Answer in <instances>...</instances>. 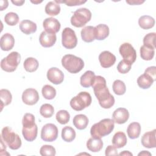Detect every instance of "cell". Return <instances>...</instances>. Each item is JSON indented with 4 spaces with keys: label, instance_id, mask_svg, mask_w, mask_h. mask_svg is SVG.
I'll list each match as a JSON object with an SVG mask.
<instances>
[{
    "label": "cell",
    "instance_id": "cell-9",
    "mask_svg": "<svg viewBox=\"0 0 156 156\" xmlns=\"http://www.w3.org/2000/svg\"><path fill=\"white\" fill-rule=\"evenodd\" d=\"M58 136V129L57 126L52 123L45 124L41 129V138L47 142L55 141Z\"/></svg>",
    "mask_w": 156,
    "mask_h": 156
},
{
    "label": "cell",
    "instance_id": "cell-6",
    "mask_svg": "<svg viewBox=\"0 0 156 156\" xmlns=\"http://www.w3.org/2000/svg\"><path fill=\"white\" fill-rule=\"evenodd\" d=\"M91 18V12L87 8H80L76 10L71 18V23L76 27L85 26Z\"/></svg>",
    "mask_w": 156,
    "mask_h": 156
},
{
    "label": "cell",
    "instance_id": "cell-52",
    "mask_svg": "<svg viewBox=\"0 0 156 156\" xmlns=\"http://www.w3.org/2000/svg\"><path fill=\"white\" fill-rule=\"evenodd\" d=\"M31 2H32V3H34V4H36V3H40V2H42V1H36V2H35V1H31Z\"/></svg>",
    "mask_w": 156,
    "mask_h": 156
},
{
    "label": "cell",
    "instance_id": "cell-5",
    "mask_svg": "<svg viewBox=\"0 0 156 156\" xmlns=\"http://www.w3.org/2000/svg\"><path fill=\"white\" fill-rule=\"evenodd\" d=\"M92 101L90 93L86 91H81L70 101V106L76 111H81L90 105Z\"/></svg>",
    "mask_w": 156,
    "mask_h": 156
},
{
    "label": "cell",
    "instance_id": "cell-47",
    "mask_svg": "<svg viewBox=\"0 0 156 156\" xmlns=\"http://www.w3.org/2000/svg\"><path fill=\"white\" fill-rule=\"evenodd\" d=\"M127 4L130 5H140L144 2V1L141 0H127L126 1Z\"/></svg>",
    "mask_w": 156,
    "mask_h": 156
},
{
    "label": "cell",
    "instance_id": "cell-41",
    "mask_svg": "<svg viewBox=\"0 0 156 156\" xmlns=\"http://www.w3.org/2000/svg\"><path fill=\"white\" fill-rule=\"evenodd\" d=\"M35 116L32 113H26L23 118L22 124L24 127H33L35 123Z\"/></svg>",
    "mask_w": 156,
    "mask_h": 156
},
{
    "label": "cell",
    "instance_id": "cell-10",
    "mask_svg": "<svg viewBox=\"0 0 156 156\" xmlns=\"http://www.w3.org/2000/svg\"><path fill=\"white\" fill-rule=\"evenodd\" d=\"M119 52L122 57L123 60L128 61L132 64L135 62L136 58V53L131 44L129 43H124L120 46Z\"/></svg>",
    "mask_w": 156,
    "mask_h": 156
},
{
    "label": "cell",
    "instance_id": "cell-27",
    "mask_svg": "<svg viewBox=\"0 0 156 156\" xmlns=\"http://www.w3.org/2000/svg\"><path fill=\"white\" fill-rule=\"evenodd\" d=\"M127 132L130 139L137 138L141 133V126L137 122H131L127 127Z\"/></svg>",
    "mask_w": 156,
    "mask_h": 156
},
{
    "label": "cell",
    "instance_id": "cell-39",
    "mask_svg": "<svg viewBox=\"0 0 156 156\" xmlns=\"http://www.w3.org/2000/svg\"><path fill=\"white\" fill-rule=\"evenodd\" d=\"M56 119L61 124H66L70 119V115L69 112L65 110H61L56 113Z\"/></svg>",
    "mask_w": 156,
    "mask_h": 156
},
{
    "label": "cell",
    "instance_id": "cell-34",
    "mask_svg": "<svg viewBox=\"0 0 156 156\" xmlns=\"http://www.w3.org/2000/svg\"><path fill=\"white\" fill-rule=\"evenodd\" d=\"M41 93L43 97L48 100L53 99L56 96L55 89L50 85H44L42 88Z\"/></svg>",
    "mask_w": 156,
    "mask_h": 156
},
{
    "label": "cell",
    "instance_id": "cell-3",
    "mask_svg": "<svg viewBox=\"0 0 156 156\" xmlns=\"http://www.w3.org/2000/svg\"><path fill=\"white\" fill-rule=\"evenodd\" d=\"M62 65L70 73L76 74L83 69L84 62L80 57L72 54H66L62 58Z\"/></svg>",
    "mask_w": 156,
    "mask_h": 156
},
{
    "label": "cell",
    "instance_id": "cell-44",
    "mask_svg": "<svg viewBox=\"0 0 156 156\" xmlns=\"http://www.w3.org/2000/svg\"><path fill=\"white\" fill-rule=\"evenodd\" d=\"M56 3H65L68 6H76L80 5L87 2V1H81V0H66V1H54Z\"/></svg>",
    "mask_w": 156,
    "mask_h": 156
},
{
    "label": "cell",
    "instance_id": "cell-36",
    "mask_svg": "<svg viewBox=\"0 0 156 156\" xmlns=\"http://www.w3.org/2000/svg\"><path fill=\"white\" fill-rule=\"evenodd\" d=\"M113 91L117 95H122L126 93V87L124 82L121 80H116L113 82Z\"/></svg>",
    "mask_w": 156,
    "mask_h": 156
},
{
    "label": "cell",
    "instance_id": "cell-33",
    "mask_svg": "<svg viewBox=\"0 0 156 156\" xmlns=\"http://www.w3.org/2000/svg\"><path fill=\"white\" fill-rule=\"evenodd\" d=\"M155 54V49L143 45L140 48V56L144 60H151L153 58Z\"/></svg>",
    "mask_w": 156,
    "mask_h": 156
},
{
    "label": "cell",
    "instance_id": "cell-25",
    "mask_svg": "<svg viewBox=\"0 0 156 156\" xmlns=\"http://www.w3.org/2000/svg\"><path fill=\"white\" fill-rule=\"evenodd\" d=\"M127 136L126 134L121 131L115 133L112 138V143L116 148L123 147L127 144Z\"/></svg>",
    "mask_w": 156,
    "mask_h": 156
},
{
    "label": "cell",
    "instance_id": "cell-15",
    "mask_svg": "<svg viewBox=\"0 0 156 156\" xmlns=\"http://www.w3.org/2000/svg\"><path fill=\"white\" fill-rule=\"evenodd\" d=\"M129 113L125 108H118L116 109L112 115V118L115 122L122 124H124L129 119Z\"/></svg>",
    "mask_w": 156,
    "mask_h": 156
},
{
    "label": "cell",
    "instance_id": "cell-29",
    "mask_svg": "<svg viewBox=\"0 0 156 156\" xmlns=\"http://www.w3.org/2000/svg\"><path fill=\"white\" fill-rule=\"evenodd\" d=\"M154 82V80L149 75L144 73L137 79L138 85L143 89L149 88Z\"/></svg>",
    "mask_w": 156,
    "mask_h": 156
},
{
    "label": "cell",
    "instance_id": "cell-22",
    "mask_svg": "<svg viewBox=\"0 0 156 156\" xmlns=\"http://www.w3.org/2000/svg\"><path fill=\"white\" fill-rule=\"evenodd\" d=\"M82 39L87 43H91L95 40L94 27L88 26L83 27L80 32Z\"/></svg>",
    "mask_w": 156,
    "mask_h": 156
},
{
    "label": "cell",
    "instance_id": "cell-31",
    "mask_svg": "<svg viewBox=\"0 0 156 156\" xmlns=\"http://www.w3.org/2000/svg\"><path fill=\"white\" fill-rule=\"evenodd\" d=\"M23 66L26 71L32 73L38 69L39 63L36 58L34 57H28L24 60Z\"/></svg>",
    "mask_w": 156,
    "mask_h": 156
},
{
    "label": "cell",
    "instance_id": "cell-40",
    "mask_svg": "<svg viewBox=\"0 0 156 156\" xmlns=\"http://www.w3.org/2000/svg\"><path fill=\"white\" fill-rule=\"evenodd\" d=\"M4 21L9 26H15L19 21V16L15 12H9L5 15Z\"/></svg>",
    "mask_w": 156,
    "mask_h": 156
},
{
    "label": "cell",
    "instance_id": "cell-38",
    "mask_svg": "<svg viewBox=\"0 0 156 156\" xmlns=\"http://www.w3.org/2000/svg\"><path fill=\"white\" fill-rule=\"evenodd\" d=\"M155 36L156 34L155 32H151L146 34L143 38V45L155 49Z\"/></svg>",
    "mask_w": 156,
    "mask_h": 156
},
{
    "label": "cell",
    "instance_id": "cell-18",
    "mask_svg": "<svg viewBox=\"0 0 156 156\" xmlns=\"http://www.w3.org/2000/svg\"><path fill=\"white\" fill-rule=\"evenodd\" d=\"M15 44V39L12 35L9 33L4 34L1 37L0 46L2 51H8L11 50Z\"/></svg>",
    "mask_w": 156,
    "mask_h": 156
},
{
    "label": "cell",
    "instance_id": "cell-24",
    "mask_svg": "<svg viewBox=\"0 0 156 156\" xmlns=\"http://www.w3.org/2000/svg\"><path fill=\"white\" fill-rule=\"evenodd\" d=\"M38 127L36 124L30 127H23L22 133L24 138L27 141L35 140L37 136Z\"/></svg>",
    "mask_w": 156,
    "mask_h": 156
},
{
    "label": "cell",
    "instance_id": "cell-1",
    "mask_svg": "<svg viewBox=\"0 0 156 156\" xmlns=\"http://www.w3.org/2000/svg\"><path fill=\"white\" fill-rule=\"evenodd\" d=\"M94 93L99 105L104 108H110L115 104V98L106 85V80L101 76H96L93 85Z\"/></svg>",
    "mask_w": 156,
    "mask_h": 156
},
{
    "label": "cell",
    "instance_id": "cell-14",
    "mask_svg": "<svg viewBox=\"0 0 156 156\" xmlns=\"http://www.w3.org/2000/svg\"><path fill=\"white\" fill-rule=\"evenodd\" d=\"M99 60L102 68H108L114 65L116 62V57L112 52L104 51L99 54Z\"/></svg>",
    "mask_w": 156,
    "mask_h": 156
},
{
    "label": "cell",
    "instance_id": "cell-20",
    "mask_svg": "<svg viewBox=\"0 0 156 156\" xmlns=\"http://www.w3.org/2000/svg\"><path fill=\"white\" fill-rule=\"evenodd\" d=\"M103 147V142L100 138L91 137L87 142V147L88 150L93 152L100 151Z\"/></svg>",
    "mask_w": 156,
    "mask_h": 156
},
{
    "label": "cell",
    "instance_id": "cell-23",
    "mask_svg": "<svg viewBox=\"0 0 156 156\" xmlns=\"http://www.w3.org/2000/svg\"><path fill=\"white\" fill-rule=\"evenodd\" d=\"M95 76L94 73L92 71H87L85 72L80 78L81 86L84 88H88L92 86Z\"/></svg>",
    "mask_w": 156,
    "mask_h": 156
},
{
    "label": "cell",
    "instance_id": "cell-37",
    "mask_svg": "<svg viewBox=\"0 0 156 156\" xmlns=\"http://www.w3.org/2000/svg\"><path fill=\"white\" fill-rule=\"evenodd\" d=\"M54 112L53 106L49 104H43L40 108V113L42 116L46 118H51Z\"/></svg>",
    "mask_w": 156,
    "mask_h": 156
},
{
    "label": "cell",
    "instance_id": "cell-42",
    "mask_svg": "<svg viewBox=\"0 0 156 156\" xmlns=\"http://www.w3.org/2000/svg\"><path fill=\"white\" fill-rule=\"evenodd\" d=\"M132 63L125 60H122L119 62L117 66V69L119 73L121 74L127 73L131 69Z\"/></svg>",
    "mask_w": 156,
    "mask_h": 156
},
{
    "label": "cell",
    "instance_id": "cell-16",
    "mask_svg": "<svg viewBox=\"0 0 156 156\" xmlns=\"http://www.w3.org/2000/svg\"><path fill=\"white\" fill-rule=\"evenodd\" d=\"M155 132L156 130L154 129L152 131H149L144 133L141 140V144L144 147L149 149L155 148L156 147Z\"/></svg>",
    "mask_w": 156,
    "mask_h": 156
},
{
    "label": "cell",
    "instance_id": "cell-45",
    "mask_svg": "<svg viewBox=\"0 0 156 156\" xmlns=\"http://www.w3.org/2000/svg\"><path fill=\"white\" fill-rule=\"evenodd\" d=\"M105 154L106 156L108 155H118V151L116 149V147H115L114 146L112 145H109L107 147L105 151Z\"/></svg>",
    "mask_w": 156,
    "mask_h": 156
},
{
    "label": "cell",
    "instance_id": "cell-26",
    "mask_svg": "<svg viewBox=\"0 0 156 156\" xmlns=\"http://www.w3.org/2000/svg\"><path fill=\"white\" fill-rule=\"evenodd\" d=\"M73 123L77 129L83 130L88 124V118L86 115L83 114L77 115L74 117Z\"/></svg>",
    "mask_w": 156,
    "mask_h": 156
},
{
    "label": "cell",
    "instance_id": "cell-49",
    "mask_svg": "<svg viewBox=\"0 0 156 156\" xmlns=\"http://www.w3.org/2000/svg\"><path fill=\"white\" fill-rule=\"evenodd\" d=\"M11 1L13 4L17 6H21L25 2V1H13L12 0Z\"/></svg>",
    "mask_w": 156,
    "mask_h": 156
},
{
    "label": "cell",
    "instance_id": "cell-46",
    "mask_svg": "<svg viewBox=\"0 0 156 156\" xmlns=\"http://www.w3.org/2000/svg\"><path fill=\"white\" fill-rule=\"evenodd\" d=\"M144 73L151 77L154 81L156 79V67L155 66L148 67L144 71Z\"/></svg>",
    "mask_w": 156,
    "mask_h": 156
},
{
    "label": "cell",
    "instance_id": "cell-11",
    "mask_svg": "<svg viewBox=\"0 0 156 156\" xmlns=\"http://www.w3.org/2000/svg\"><path fill=\"white\" fill-rule=\"evenodd\" d=\"M22 100L26 105H33L39 100L38 93L34 88H27L23 93Z\"/></svg>",
    "mask_w": 156,
    "mask_h": 156
},
{
    "label": "cell",
    "instance_id": "cell-28",
    "mask_svg": "<svg viewBox=\"0 0 156 156\" xmlns=\"http://www.w3.org/2000/svg\"><path fill=\"white\" fill-rule=\"evenodd\" d=\"M138 24L143 29H149L154 26L155 20L149 15H143L139 18Z\"/></svg>",
    "mask_w": 156,
    "mask_h": 156
},
{
    "label": "cell",
    "instance_id": "cell-21",
    "mask_svg": "<svg viewBox=\"0 0 156 156\" xmlns=\"http://www.w3.org/2000/svg\"><path fill=\"white\" fill-rule=\"evenodd\" d=\"M95 39L98 40H103L109 35V28L107 25L100 24L94 27Z\"/></svg>",
    "mask_w": 156,
    "mask_h": 156
},
{
    "label": "cell",
    "instance_id": "cell-8",
    "mask_svg": "<svg viewBox=\"0 0 156 156\" xmlns=\"http://www.w3.org/2000/svg\"><path fill=\"white\" fill-rule=\"evenodd\" d=\"M62 43L63 47L71 49L77 44V38L74 30L69 27H65L62 33Z\"/></svg>",
    "mask_w": 156,
    "mask_h": 156
},
{
    "label": "cell",
    "instance_id": "cell-2",
    "mask_svg": "<svg viewBox=\"0 0 156 156\" xmlns=\"http://www.w3.org/2000/svg\"><path fill=\"white\" fill-rule=\"evenodd\" d=\"M115 122L113 119L105 118L92 126L90 133L93 137L100 138L109 135L113 130Z\"/></svg>",
    "mask_w": 156,
    "mask_h": 156
},
{
    "label": "cell",
    "instance_id": "cell-48",
    "mask_svg": "<svg viewBox=\"0 0 156 156\" xmlns=\"http://www.w3.org/2000/svg\"><path fill=\"white\" fill-rule=\"evenodd\" d=\"M1 10L2 11L5 9L9 5V2L7 1H1Z\"/></svg>",
    "mask_w": 156,
    "mask_h": 156
},
{
    "label": "cell",
    "instance_id": "cell-35",
    "mask_svg": "<svg viewBox=\"0 0 156 156\" xmlns=\"http://www.w3.org/2000/svg\"><path fill=\"white\" fill-rule=\"evenodd\" d=\"M0 98L1 100V108L8 105L12 102V96L9 90L7 89H1L0 90Z\"/></svg>",
    "mask_w": 156,
    "mask_h": 156
},
{
    "label": "cell",
    "instance_id": "cell-50",
    "mask_svg": "<svg viewBox=\"0 0 156 156\" xmlns=\"http://www.w3.org/2000/svg\"><path fill=\"white\" fill-rule=\"evenodd\" d=\"M119 155H125V156H126V155H130V156H132V154L131 152H130L129 151H124L123 152H121V153H119Z\"/></svg>",
    "mask_w": 156,
    "mask_h": 156
},
{
    "label": "cell",
    "instance_id": "cell-4",
    "mask_svg": "<svg viewBox=\"0 0 156 156\" xmlns=\"http://www.w3.org/2000/svg\"><path fill=\"white\" fill-rule=\"evenodd\" d=\"M1 138L7 144L9 148L12 150L18 149L21 146V140L20 136L15 133L8 126L2 129Z\"/></svg>",
    "mask_w": 156,
    "mask_h": 156
},
{
    "label": "cell",
    "instance_id": "cell-17",
    "mask_svg": "<svg viewBox=\"0 0 156 156\" xmlns=\"http://www.w3.org/2000/svg\"><path fill=\"white\" fill-rule=\"evenodd\" d=\"M57 40V37L55 34L48 33L43 31L40 35L39 41L40 44L44 48H49L52 46Z\"/></svg>",
    "mask_w": 156,
    "mask_h": 156
},
{
    "label": "cell",
    "instance_id": "cell-12",
    "mask_svg": "<svg viewBox=\"0 0 156 156\" xmlns=\"http://www.w3.org/2000/svg\"><path fill=\"white\" fill-rule=\"evenodd\" d=\"M48 79L55 85H58L64 80V74L63 72L56 67H52L49 68L47 72Z\"/></svg>",
    "mask_w": 156,
    "mask_h": 156
},
{
    "label": "cell",
    "instance_id": "cell-13",
    "mask_svg": "<svg viewBox=\"0 0 156 156\" xmlns=\"http://www.w3.org/2000/svg\"><path fill=\"white\" fill-rule=\"evenodd\" d=\"M43 26L46 32L55 34L60 30L61 25L57 19L50 17L46 18L43 21Z\"/></svg>",
    "mask_w": 156,
    "mask_h": 156
},
{
    "label": "cell",
    "instance_id": "cell-7",
    "mask_svg": "<svg viewBox=\"0 0 156 156\" xmlns=\"http://www.w3.org/2000/svg\"><path fill=\"white\" fill-rule=\"evenodd\" d=\"M21 61L20 54L16 51L10 52L1 61V68L6 72H13L17 68Z\"/></svg>",
    "mask_w": 156,
    "mask_h": 156
},
{
    "label": "cell",
    "instance_id": "cell-32",
    "mask_svg": "<svg viewBox=\"0 0 156 156\" xmlns=\"http://www.w3.org/2000/svg\"><path fill=\"white\" fill-rule=\"evenodd\" d=\"M60 12V5L54 1H50L45 6V12L51 16H56Z\"/></svg>",
    "mask_w": 156,
    "mask_h": 156
},
{
    "label": "cell",
    "instance_id": "cell-51",
    "mask_svg": "<svg viewBox=\"0 0 156 156\" xmlns=\"http://www.w3.org/2000/svg\"><path fill=\"white\" fill-rule=\"evenodd\" d=\"M138 155H151V154L146 151H143L142 152L138 154Z\"/></svg>",
    "mask_w": 156,
    "mask_h": 156
},
{
    "label": "cell",
    "instance_id": "cell-30",
    "mask_svg": "<svg viewBox=\"0 0 156 156\" xmlns=\"http://www.w3.org/2000/svg\"><path fill=\"white\" fill-rule=\"evenodd\" d=\"M62 138L66 142H71L76 138V132L70 126H65L62 130Z\"/></svg>",
    "mask_w": 156,
    "mask_h": 156
},
{
    "label": "cell",
    "instance_id": "cell-43",
    "mask_svg": "<svg viewBox=\"0 0 156 156\" xmlns=\"http://www.w3.org/2000/svg\"><path fill=\"white\" fill-rule=\"evenodd\" d=\"M40 155L42 156H54L56 154L55 149L51 145H43L40 149Z\"/></svg>",
    "mask_w": 156,
    "mask_h": 156
},
{
    "label": "cell",
    "instance_id": "cell-19",
    "mask_svg": "<svg viewBox=\"0 0 156 156\" xmlns=\"http://www.w3.org/2000/svg\"><path fill=\"white\" fill-rule=\"evenodd\" d=\"M19 28L21 30L22 32H23L24 34L29 35L32 33H34L37 30V24L28 20H24L21 21L19 25Z\"/></svg>",
    "mask_w": 156,
    "mask_h": 156
}]
</instances>
